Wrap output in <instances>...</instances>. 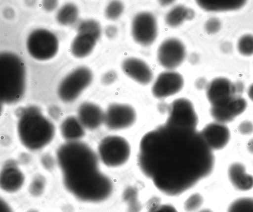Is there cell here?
<instances>
[{"label": "cell", "instance_id": "1", "mask_svg": "<svg viewBox=\"0 0 253 212\" xmlns=\"http://www.w3.org/2000/svg\"><path fill=\"white\" fill-rule=\"evenodd\" d=\"M212 151L197 129L165 123L142 137L138 163L157 189L177 196L211 173Z\"/></svg>", "mask_w": 253, "mask_h": 212}, {"label": "cell", "instance_id": "2", "mask_svg": "<svg viewBox=\"0 0 253 212\" xmlns=\"http://www.w3.org/2000/svg\"><path fill=\"white\" fill-rule=\"evenodd\" d=\"M56 156L64 185L76 199L99 203L111 196L112 182L99 170V158L87 145L68 142L60 146Z\"/></svg>", "mask_w": 253, "mask_h": 212}, {"label": "cell", "instance_id": "3", "mask_svg": "<svg viewBox=\"0 0 253 212\" xmlns=\"http://www.w3.org/2000/svg\"><path fill=\"white\" fill-rule=\"evenodd\" d=\"M17 131L20 140L27 149L35 151L46 146L52 140L55 127L36 106L20 108Z\"/></svg>", "mask_w": 253, "mask_h": 212}, {"label": "cell", "instance_id": "4", "mask_svg": "<svg viewBox=\"0 0 253 212\" xmlns=\"http://www.w3.org/2000/svg\"><path fill=\"white\" fill-rule=\"evenodd\" d=\"M26 82L24 63L16 54L4 52L0 54V99L12 104L23 97Z\"/></svg>", "mask_w": 253, "mask_h": 212}, {"label": "cell", "instance_id": "5", "mask_svg": "<svg viewBox=\"0 0 253 212\" xmlns=\"http://www.w3.org/2000/svg\"><path fill=\"white\" fill-rule=\"evenodd\" d=\"M98 157L109 167L121 166L127 162L131 148L127 140L119 135H110L103 138L98 146Z\"/></svg>", "mask_w": 253, "mask_h": 212}, {"label": "cell", "instance_id": "6", "mask_svg": "<svg viewBox=\"0 0 253 212\" xmlns=\"http://www.w3.org/2000/svg\"><path fill=\"white\" fill-rule=\"evenodd\" d=\"M26 46L32 57L39 60H46L56 55L59 43L52 32L44 29H37L29 35Z\"/></svg>", "mask_w": 253, "mask_h": 212}, {"label": "cell", "instance_id": "7", "mask_svg": "<svg viewBox=\"0 0 253 212\" xmlns=\"http://www.w3.org/2000/svg\"><path fill=\"white\" fill-rule=\"evenodd\" d=\"M92 79V74L89 68L84 66L76 68L60 82L57 91L59 98L66 103L74 101L90 84Z\"/></svg>", "mask_w": 253, "mask_h": 212}, {"label": "cell", "instance_id": "8", "mask_svg": "<svg viewBox=\"0 0 253 212\" xmlns=\"http://www.w3.org/2000/svg\"><path fill=\"white\" fill-rule=\"evenodd\" d=\"M244 85L241 82L233 83L227 78L213 79L206 87V96L211 106L227 104L238 96H241Z\"/></svg>", "mask_w": 253, "mask_h": 212}, {"label": "cell", "instance_id": "9", "mask_svg": "<svg viewBox=\"0 0 253 212\" xmlns=\"http://www.w3.org/2000/svg\"><path fill=\"white\" fill-rule=\"evenodd\" d=\"M166 123L175 126L196 129L198 117L192 102L180 98L169 105Z\"/></svg>", "mask_w": 253, "mask_h": 212}, {"label": "cell", "instance_id": "10", "mask_svg": "<svg viewBox=\"0 0 253 212\" xmlns=\"http://www.w3.org/2000/svg\"><path fill=\"white\" fill-rule=\"evenodd\" d=\"M137 119L136 112L131 106L125 104H112L104 112L107 128L111 130H121L133 126Z\"/></svg>", "mask_w": 253, "mask_h": 212}, {"label": "cell", "instance_id": "11", "mask_svg": "<svg viewBox=\"0 0 253 212\" xmlns=\"http://www.w3.org/2000/svg\"><path fill=\"white\" fill-rule=\"evenodd\" d=\"M156 17L151 13L143 11L137 14L131 24V33L134 40L142 46H149L154 42L157 35Z\"/></svg>", "mask_w": 253, "mask_h": 212}, {"label": "cell", "instance_id": "12", "mask_svg": "<svg viewBox=\"0 0 253 212\" xmlns=\"http://www.w3.org/2000/svg\"><path fill=\"white\" fill-rule=\"evenodd\" d=\"M186 56L183 44L176 38L165 40L160 45L157 58L160 64L165 68L172 70L179 66Z\"/></svg>", "mask_w": 253, "mask_h": 212}, {"label": "cell", "instance_id": "13", "mask_svg": "<svg viewBox=\"0 0 253 212\" xmlns=\"http://www.w3.org/2000/svg\"><path fill=\"white\" fill-rule=\"evenodd\" d=\"M183 85L184 80L180 74L173 71H165L156 78L152 87V93L156 98H166L180 92Z\"/></svg>", "mask_w": 253, "mask_h": 212}, {"label": "cell", "instance_id": "14", "mask_svg": "<svg viewBox=\"0 0 253 212\" xmlns=\"http://www.w3.org/2000/svg\"><path fill=\"white\" fill-rule=\"evenodd\" d=\"M247 106L246 100L238 96L229 103L219 106H211L210 113L215 122L225 124L230 122L242 113Z\"/></svg>", "mask_w": 253, "mask_h": 212}, {"label": "cell", "instance_id": "15", "mask_svg": "<svg viewBox=\"0 0 253 212\" xmlns=\"http://www.w3.org/2000/svg\"><path fill=\"white\" fill-rule=\"evenodd\" d=\"M200 133L212 150L223 149L228 143L230 137L227 126L217 122L207 124Z\"/></svg>", "mask_w": 253, "mask_h": 212}, {"label": "cell", "instance_id": "16", "mask_svg": "<svg viewBox=\"0 0 253 212\" xmlns=\"http://www.w3.org/2000/svg\"><path fill=\"white\" fill-rule=\"evenodd\" d=\"M25 177L17 163L7 161L2 167L0 175V186L4 192L9 193L18 191L22 187Z\"/></svg>", "mask_w": 253, "mask_h": 212}, {"label": "cell", "instance_id": "17", "mask_svg": "<svg viewBox=\"0 0 253 212\" xmlns=\"http://www.w3.org/2000/svg\"><path fill=\"white\" fill-rule=\"evenodd\" d=\"M122 68L126 75L140 84L147 85L152 81L153 73L151 69L140 59L126 58L122 63Z\"/></svg>", "mask_w": 253, "mask_h": 212}, {"label": "cell", "instance_id": "18", "mask_svg": "<svg viewBox=\"0 0 253 212\" xmlns=\"http://www.w3.org/2000/svg\"><path fill=\"white\" fill-rule=\"evenodd\" d=\"M78 118L84 128L94 130L104 122V112L94 104L84 103L78 108Z\"/></svg>", "mask_w": 253, "mask_h": 212}, {"label": "cell", "instance_id": "19", "mask_svg": "<svg viewBox=\"0 0 253 212\" xmlns=\"http://www.w3.org/2000/svg\"><path fill=\"white\" fill-rule=\"evenodd\" d=\"M227 174L231 183L238 190L246 191L253 188V176L246 172V167L242 163L231 164Z\"/></svg>", "mask_w": 253, "mask_h": 212}, {"label": "cell", "instance_id": "20", "mask_svg": "<svg viewBox=\"0 0 253 212\" xmlns=\"http://www.w3.org/2000/svg\"><path fill=\"white\" fill-rule=\"evenodd\" d=\"M97 40L90 34L78 33L71 45L72 53L78 58L87 56L94 49Z\"/></svg>", "mask_w": 253, "mask_h": 212}, {"label": "cell", "instance_id": "21", "mask_svg": "<svg viewBox=\"0 0 253 212\" xmlns=\"http://www.w3.org/2000/svg\"><path fill=\"white\" fill-rule=\"evenodd\" d=\"M60 131L63 137L69 142L77 141L84 134V127L78 118L73 116L62 122Z\"/></svg>", "mask_w": 253, "mask_h": 212}, {"label": "cell", "instance_id": "22", "mask_svg": "<svg viewBox=\"0 0 253 212\" xmlns=\"http://www.w3.org/2000/svg\"><path fill=\"white\" fill-rule=\"evenodd\" d=\"M196 2L200 7L206 11H221L239 9L246 1L241 0H197Z\"/></svg>", "mask_w": 253, "mask_h": 212}, {"label": "cell", "instance_id": "23", "mask_svg": "<svg viewBox=\"0 0 253 212\" xmlns=\"http://www.w3.org/2000/svg\"><path fill=\"white\" fill-rule=\"evenodd\" d=\"M194 11L184 5H178L173 7L167 14L166 23L169 26L176 27L185 20H191L194 17Z\"/></svg>", "mask_w": 253, "mask_h": 212}, {"label": "cell", "instance_id": "24", "mask_svg": "<svg viewBox=\"0 0 253 212\" xmlns=\"http://www.w3.org/2000/svg\"><path fill=\"white\" fill-rule=\"evenodd\" d=\"M78 15L77 7L73 3H68L59 9L56 14V19L63 25H69L77 20Z\"/></svg>", "mask_w": 253, "mask_h": 212}, {"label": "cell", "instance_id": "25", "mask_svg": "<svg viewBox=\"0 0 253 212\" xmlns=\"http://www.w3.org/2000/svg\"><path fill=\"white\" fill-rule=\"evenodd\" d=\"M227 212H253V198L242 197L234 200Z\"/></svg>", "mask_w": 253, "mask_h": 212}, {"label": "cell", "instance_id": "26", "mask_svg": "<svg viewBox=\"0 0 253 212\" xmlns=\"http://www.w3.org/2000/svg\"><path fill=\"white\" fill-rule=\"evenodd\" d=\"M78 33L90 34L98 40L101 35V29L99 24L92 19L84 20L81 22L78 28Z\"/></svg>", "mask_w": 253, "mask_h": 212}, {"label": "cell", "instance_id": "27", "mask_svg": "<svg viewBox=\"0 0 253 212\" xmlns=\"http://www.w3.org/2000/svg\"><path fill=\"white\" fill-rule=\"evenodd\" d=\"M204 202L203 196L195 193L189 196L184 203V209L186 212H195L202 206Z\"/></svg>", "mask_w": 253, "mask_h": 212}, {"label": "cell", "instance_id": "28", "mask_svg": "<svg viewBox=\"0 0 253 212\" xmlns=\"http://www.w3.org/2000/svg\"><path fill=\"white\" fill-rule=\"evenodd\" d=\"M46 181L43 176H36L32 180L29 187V191L33 197H39L44 192Z\"/></svg>", "mask_w": 253, "mask_h": 212}, {"label": "cell", "instance_id": "29", "mask_svg": "<svg viewBox=\"0 0 253 212\" xmlns=\"http://www.w3.org/2000/svg\"><path fill=\"white\" fill-rule=\"evenodd\" d=\"M237 48L240 53L244 55L253 54V36L248 34L241 37L238 42Z\"/></svg>", "mask_w": 253, "mask_h": 212}, {"label": "cell", "instance_id": "30", "mask_svg": "<svg viewBox=\"0 0 253 212\" xmlns=\"http://www.w3.org/2000/svg\"><path fill=\"white\" fill-rule=\"evenodd\" d=\"M124 6L119 1H112L110 2L105 10L106 17L111 20L117 19L122 13Z\"/></svg>", "mask_w": 253, "mask_h": 212}, {"label": "cell", "instance_id": "31", "mask_svg": "<svg viewBox=\"0 0 253 212\" xmlns=\"http://www.w3.org/2000/svg\"><path fill=\"white\" fill-rule=\"evenodd\" d=\"M205 27L208 33L214 34L220 29L221 22L217 18L211 17L207 21Z\"/></svg>", "mask_w": 253, "mask_h": 212}, {"label": "cell", "instance_id": "32", "mask_svg": "<svg viewBox=\"0 0 253 212\" xmlns=\"http://www.w3.org/2000/svg\"><path fill=\"white\" fill-rule=\"evenodd\" d=\"M238 129L242 135L251 134L253 133V123L249 120L243 121L239 125Z\"/></svg>", "mask_w": 253, "mask_h": 212}, {"label": "cell", "instance_id": "33", "mask_svg": "<svg viewBox=\"0 0 253 212\" xmlns=\"http://www.w3.org/2000/svg\"><path fill=\"white\" fill-rule=\"evenodd\" d=\"M148 212H178V211L172 205L160 204L154 206Z\"/></svg>", "mask_w": 253, "mask_h": 212}, {"label": "cell", "instance_id": "34", "mask_svg": "<svg viewBox=\"0 0 253 212\" xmlns=\"http://www.w3.org/2000/svg\"><path fill=\"white\" fill-rule=\"evenodd\" d=\"M117 28L113 25H109L105 28V34L109 38H114L117 34Z\"/></svg>", "mask_w": 253, "mask_h": 212}, {"label": "cell", "instance_id": "35", "mask_svg": "<svg viewBox=\"0 0 253 212\" xmlns=\"http://www.w3.org/2000/svg\"><path fill=\"white\" fill-rule=\"evenodd\" d=\"M57 5L56 0H44L42 2V6L47 11L53 10Z\"/></svg>", "mask_w": 253, "mask_h": 212}, {"label": "cell", "instance_id": "36", "mask_svg": "<svg viewBox=\"0 0 253 212\" xmlns=\"http://www.w3.org/2000/svg\"><path fill=\"white\" fill-rule=\"evenodd\" d=\"M116 78V74L114 71L107 73L103 77V82L105 84H108L113 82Z\"/></svg>", "mask_w": 253, "mask_h": 212}, {"label": "cell", "instance_id": "37", "mask_svg": "<svg viewBox=\"0 0 253 212\" xmlns=\"http://www.w3.org/2000/svg\"><path fill=\"white\" fill-rule=\"evenodd\" d=\"M0 212H13L11 206L5 200H0Z\"/></svg>", "mask_w": 253, "mask_h": 212}, {"label": "cell", "instance_id": "38", "mask_svg": "<svg viewBox=\"0 0 253 212\" xmlns=\"http://www.w3.org/2000/svg\"><path fill=\"white\" fill-rule=\"evenodd\" d=\"M49 112L52 116L56 117V116H58V115L59 114L60 111L59 108H58L57 107L53 106L50 108Z\"/></svg>", "mask_w": 253, "mask_h": 212}, {"label": "cell", "instance_id": "39", "mask_svg": "<svg viewBox=\"0 0 253 212\" xmlns=\"http://www.w3.org/2000/svg\"><path fill=\"white\" fill-rule=\"evenodd\" d=\"M247 149L250 153L253 154V138L251 139L247 144Z\"/></svg>", "mask_w": 253, "mask_h": 212}, {"label": "cell", "instance_id": "40", "mask_svg": "<svg viewBox=\"0 0 253 212\" xmlns=\"http://www.w3.org/2000/svg\"><path fill=\"white\" fill-rule=\"evenodd\" d=\"M248 95L250 99L253 101V83L250 85L248 89Z\"/></svg>", "mask_w": 253, "mask_h": 212}, {"label": "cell", "instance_id": "41", "mask_svg": "<svg viewBox=\"0 0 253 212\" xmlns=\"http://www.w3.org/2000/svg\"><path fill=\"white\" fill-rule=\"evenodd\" d=\"M205 80L203 78H201V79H199L197 81L196 85H197V86L198 87V88H202L203 87L205 86Z\"/></svg>", "mask_w": 253, "mask_h": 212}, {"label": "cell", "instance_id": "42", "mask_svg": "<svg viewBox=\"0 0 253 212\" xmlns=\"http://www.w3.org/2000/svg\"><path fill=\"white\" fill-rule=\"evenodd\" d=\"M7 14H8V15L6 17L8 18L12 17L13 15H14L13 10L12 9H9V8L7 9V10L5 11L4 15L6 16L7 15Z\"/></svg>", "mask_w": 253, "mask_h": 212}, {"label": "cell", "instance_id": "43", "mask_svg": "<svg viewBox=\"0 0 253 212\" xmlns=\"http://www.w3.org/2000/svg\"><path fill=\"white\" fill-rule=\"evenodd\" d=\"M198 212H212L210 209H202L200 211H199Z\"/></svg>", "mask_w": 253, "mask_h": 212}, {"label": "cell", "instance_id": "44", "mask_svg": "<svg viewBox=\"0 0 253 212\" xmlns=\"http://www.w3.org/2000/svg\"><path fill=\"white\" fill-rule=\"evenodd\" d=\"M162 2H161V3H162L163 5H165V4H166L167 5V4H169V3H171L172 1H168V0H164V1H161Z\"/></svg>", "mask_w": 253, "mask_h": 212}, {"label": "cell", "instance_id": "45", "mask_svg": "<svg viewBox=\"0 0 253 212\" xmlns=\"http://www.w3.org/2000/svg\"><path fill=\"white\" fill-rule=\"evenodd\" d=\"M26 212H39V211L38 210L33 209L29 210L27 211H26Z\"/></svg>", "mask_w": 253, "mask_h": 212}]
</instances>
